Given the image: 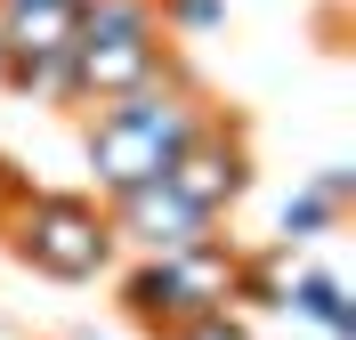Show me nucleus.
I'll list each match as a JSON object with an SVG mask.
<instances>
[{
    "mask_svg": "<svg viewBox=\"0 0 356 340\" xmlns=\"http://www.w3.org/2000/svg\"><path fill=\"white\" fill-rule=\"evenodd\" d=\"M202 113H211V97H202V81L186 73V57H170V73H162V81H146V90L113 97V106H89L81 154H89V179H97V203H106V195H122V186L162 179V170H170V154L195 138Z\"/></svg>",
    "mask_w": 356,
    "mask_h": 340,
    "instance_id": "f257e3e1",
    "label": "nucleus"
},
{
    "mask_svg": "<svg viewBox=\"0 0 356 340\" xmlns=\"http://www.w3.org/2000/svg\"><path fill=\"white\" fill-rule=\"evenodd\" d=\"M178 49L162 41L154 0H81V41L65 49V106H113L170 73Z\"/></svg>",
    "mask_w": 356,
    "mask_h": 340,
    "instance_id": "f03ea898",
    "label": "nucleus"
},
{
    "mask_svg": "<svg viewBox=\"0 0 356 340\" xmlns=\"http://www.w3.org/2000/svg\"><path fill=\"white\" fill-rule=\"evenodd\" d=\"M0 235H8V251H17L33 275H49V284H97V275H113V259H122L106 203L81 195V186H33L17 211H0Z\"/></svg>",
    "mask_w": 356,
    "mask_h": 340,
    "instance_id": "7ed1b4c3",
    "label": "nucleus"
},
{
    "mask_svg": "<svg viewBox=\"0 0 356 340\" xmlns=\"http://www.w3.org/2000/svg\"><path fill=\"white\" fill-rule=\"evenodd\" d=\"M251 170H259V162H251V130L235 122V113L211 106V113L195 122V138L170 154V170H162V179H170V195H186L211 227H227V211L251 195Z\"/></svg>",
    "mask_w": 356,
    "mask_h": 340,
    "instance_id": "20e7f679",
    "label": "nucleus"
},
{
    "mask_svg": "<svg viewBox=\"0 0 356 340\" xmlns=\"http://www.w3.org/2000/svg\"><path fill=\"white\" fill-rule=\"evenodd\" d=\"M106 219H113V243L138 251V259H170V251L202 243V235H219V227L202 219L186 195H170V179H146V186L106 195Z\"/></svg>",
    "mask_w": 356,
    "mask_h": 340,
    "instance_id": "39448f33",
    "label": "nucleus"
},
{
    "mask_svg": "<svg viewBox=\"0 0 356 340\" xmlns=\"http://www.w3.org/2000/svg\"><path fill=\"white\" fill-rule=\"evenodd\" d=\"M235 259H243V243H227V235H202V243L170 251V275H178V300H186V316L235 308Z\"/></svg>",
    "mask_w": 356,
    "mask_h": 340,
    "instance_id": "423d86ee",
    "label": "nucleus"
},
{
    "mask_svg": "<svg viewBox=\"0 0 356 340\" xmlns=\"http://www.w3.org/2000/svg\"><path fill=\"white\" fill-rule=\"evenodd\" d=\"M81 41V0H17L0 8V49L8 57H65Z\"/></svg>",
    "mask_w": 356,
    "mask_h": 340,
    "instance_id": "0eeeda50",
    "label": "nucleus"
},
{
    "mask_svg": "<svg viewBox=\"0 0 356 340\" xmlns=\"http://www.w3.org/2000/svg\"><path fill=\"white\" fill-rule=\"evenodd\" d=\"M113 300H122V316H130L146 340H162L170 324H186V300H178L170 259H130V268L113 275Z\"/></svg>",
    "mask_w": 356,
    "mask_h": 340,
    "instance_id": "6e6552de",
    "label": "nucleus"
},
{
    "mask_svg": "<svg viewBox=\"0 0 356 340\" xmlns=\"http://www.w3.org/2000/svg\"><path fill=\"white\" fill-rule=\"evenodd\" d=\"M284 316L316 324L324 340H356V300H348V284H340V275H324V268H291Z\"/></svg>",
    "mask_w": 356,
    "mask_h": 340,
    "instance_id": "1a4fd4ad",
    "label": "nucleus"
},
{
    "mask_svg": "<svg viewBox=\"0 0 356 340\" xmlns=\"http://www.w3.org/2000/svg\"><path fill=\"white\" fill-rule=\"evenodd\" d=\"M340 227H348V211H340V203H324L316 186H291L284 203H275V243H284V251L316 243V235H340Z\"/></svg>",
    "mask_w": 356,
    "mask_h": 340,
    "instance_id": "9d476101",
    "label": "nucleus"
},
{
    "mask_svg": "<svg viewBox=\"0 0 356 340\" xmlns=\"http://www.w3.org/2000/svg\"><path fill=\"white\" fill-rule=\"evenodd\" d=\"M284 284H291V251L284 243H259L235 259V308H284Z\"/></svg>",
    "mask_w": 356,
    "mask_h": 340,
    "instance_id": "9b49d317",
    "label": "nucleus"
},
{
    "mask_svg": "<svg viewBox=\"0 0 356 340\" xmlns=\"http://www.w3.org/2000/svg\"><path fill=\"white\" fill-rule=\"evenodd\" d=\"M154 24L162 41H211V33H227V0H154Z\"/></svg>",
    "mask_w": 356,
    "mask_h": 340,
    "instance_id": "f8f14e48",
    "label": "nucleus"
},
{
    "mask_svg": "<svg viewBox=\"0 0 356 340\" xmlns=\"http://www.w3.org/2000/svg\"><path fill=\"white\" fill-rule=\"evenodd\" d=\"M0 90L41 97V106H65V57H0Z\"/></svg>",
    "mask_w": 356,
    "mask_h": 340,
    "instance_id": "ddd939ff",
    "label": "nucleus"
},
{
    "mask_svg": "<svg viewBox=\"0 0 356 340\" xmlns=\"http://www.w3.org/2000/svg\"><path fill=\"white\" fill-rule=\"evenodd\" d=\"M162 340H251V324L235 316V308H211V316H186V324H170Z\"/></svg>",
    "mask_w": 356,
    "mask_h": 340,
    "instance_id": "4468645a",
    "label": "nucleus"
},
{
    "mask_svg": "<svg viewBox=\"0 0 356 340\" xmlns=\"http://www.w3.org/2000/svg\"><path fill=\"white\" fill-rule=\"evenodd\" d=\"M316 195H324V203H340V211H356V162H324V170H316Z\"/></svg>",
    "mask_w": 356,
    "mask_h": 340,
    "instance_id": "2eb2a0df",
    "label": "nucleus"
},
{
    "mask_svg": "<svg viewBox=\"0 0 356 340\" xmlns=\"http://www.w3.org/2000/svg\"><path fill=\"white\" fill-rule=\"evenodd\" d=\"M24 195H33V179H24L17 162L0 154V211H17V203H24Z\"/></svg>",
    "mask_w": 356,
    "mask_h": 340,
    "instance_id": "dca6fc26",
    "label": "nucleus"
},
{
    "mask_svg": "<svg viewBox=\"0 0 356 340\" xmlns=\"http://www.w3.org/2000/svg\"><path fill=\"white\" fill-rule=\"evenodd\" d=\"M0 57H8V49H0Z\"/></svg>",
    "mask_w": 356,
    "mask_h": 340,
    "instance_id": "f3484780",
    "label": "nucleus"
}]
</instances>
